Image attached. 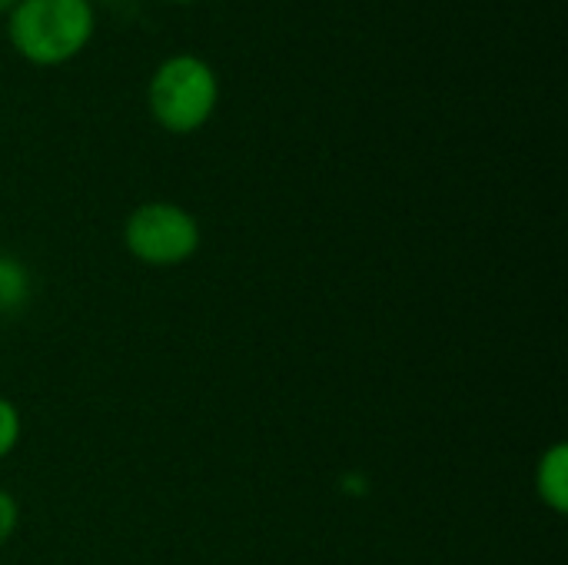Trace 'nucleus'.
<instances>
[{
    "mask_svg": "<svg viewBox=\"0 0 568 565\" xmlns=\"http://www.w3.org/2000/svg\"><path fill=\"white\" fill-rule=\"evenodd\" d=\"M30 273L20 260L0 250V313H17L30 300Z\"/></svg>",
    "mask_w": 568,
    "mask_h": 565,
    "instance_id": "5",
    "label": "nucleus"
},
{
    "mask_svg": "<svg viewBox=\"0 0 568 565\" xmlns=\"http://www.w3.org/2000/svg\"><path fill=\"white\" fill-rule=\"evenodd\" d=\"M220 107V77L200 53L163 57L146 80V110L173 137L203 130Z\"/></svg>",
    "mask_w": 568,
    "mask_h": 565,
    "instance_id": "2",
    "label": "nucleus"
},
{
    "mask_svg": "<svg viewBox=\"0 0 568 565\" xmlns=\"http://www.w3.org/2000/svg\"><path fill=\"white\" fill-rule=\"evenodd\" d=\"M13 3H17V0H0V13H3V17H7V13H10V7H13Z\"/></svg>",
    "mask_w": 568,
    "mask_h": 565,
    "instance_id": "8",
    "label": "nucleus"
},
{
    "mask_svg": "<svg viewBox=\"0 0 568 565\" xmlns=\"http://www.w3.org/2000/svg\"><path fill=\"white\" fill-rule=\"evenodd\" d=\"M163 3H173V7H190V3H200V0H163Z\"/></svg>",
    "mask_w": 568,
    "mask_h": 565,
    "instance_id": "9",
    "label": "nucleus"
},
{
    "mask_svg": "<svg viewBox=\"0 0 568 565\" xmlns=\"http://www.w3.org/2000/svg\"><path fill=\"white\" fill-rule=\"evenodd\" d=\"M203 243L196 216L170 200H150L126 213L123 246L126 253L153 270H173L196 256Z\"/></svg>",
    "mask_w": 568,
    "mask_h": 565,
    "instance_id": "3",
    "label": "nucleus"
},
{
    "mask_svg": "<svg viewBox=\"0 0 568 565\" xmlns=\"http://www.w3.org/2000/svg\"><path fill=\"white\" fill-rule=\"evenodd\" d=\"M20 436H23V420H20V410L0 393V463L10 460L20 446Z\"/></svg>",
    "mask_w": 568,
    "mask_h": 565,
    "instance_id": "6",
    "label": "nucleus"
},
{
    "mask_svg": "<svg viewBox=\"0 0 568 565\" xmlns=\"http://www.w3.org/2000/svg\"><path fill=\"white\" fill-rule=\"evenodd\" d=\"M17 526H20V503L7 490H0V549L17 536Z\"/></svg>",
    "mask_w": 568,
    "mask_h": 565,
    "instance_id": "7",
    "label": "nucleus"
},
{
    "mask_svg": "<svg viewBox=\"0 0 568 565\" xmlns=\"http://www.w3.org/2000/svg\"><path fill=\"white\" fill-rule=\"evenodd\" d=\"M97 33L93 0H17L7 13L13 53L33 67L77 60Z\"/></svg>",
    "mask_w": 568,
    "mask_h": 565,
    "instance_id": "1",
    "label": "nucleus"
},
{
    "mask_svg": "<svg viewBox=\"0 0 568 565\" xmlns=\"http://www.w3.org/2000/svg\"><path fill=\"white\" fill-rule=\"evenodd\" d=\"M536 496L546 509H552L556 516L568 513V446L566 443H552L549 450H542L539 463H536V476H532Z\"/></svg>",
    "mask_w": 568,
    "mask_h": 565,
    "instance_id": "4",
    "label": "nucleus"
}]
</instances>
